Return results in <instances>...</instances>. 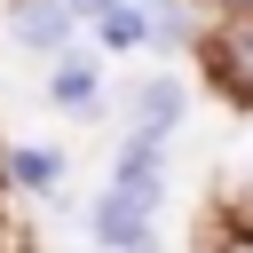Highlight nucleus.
<instances>
[{"label":"nucleus","mask_w":253,"mask_h":253,"mask_svg":"<svg viewBox=\"0 0 253 253\" xmlns=\"http://www.w3.org/2000/svg\"><path fill=\"white\" fill-rule=\"evenodd\" d=\"M182 103H190V87H182L174 71L142 79V87L126 95V134H134V142H166V134L182 126Z\"/></svg>","instance_id":"1"},{"label":"nucleus","mask_w":253,"mask_h":253,"mask_svg":"<svg viewBox=\"0 0 253 253\" xmlns=\"http://www.w3.org/2000/svg\"><path fill=\"white\" fill-rule=\"evenodd\" d=\"M213 87H229L237 103H253V16H229L213 32Z\"/></svg>","instance_id":"2"},{"label":"nucleus","mask_w":253,"mask_h":253,"mask_svg":"<svg viewBox=\"0 0 253 253\" xmlns=\"http://www.w3.org/2000/svg\"><path fill=\"white\" fill-rule=\"evenodd\" d=\"M87 229H95V245H111V253H142V245H150V213H142V206H126L119 190H103V198H95Z\"/></svg>","instance_id":"3"},{"label":"nucleus","mask_w":253,"mask_h":253,"mask_svg":"<svg viewBox=\"0 0 253 253\" xmlns=\"http://www.w3.org/2000/svg\"><path fill=\"white\" fill-rule=\"evenodd\" d=\"M8 24H16V40H24L32 55H63V40H71L79 16H71V0H16Z\"/></svg>","instance_id":"4"},{"label":"nucleus","mask_w":253,"mask_h":253,"mask_svg":"<svg viewBox=\"0 0 253 253\" xmlns=\"http://www.w3.org/2000/svg\"><path fill=\"white\" fill-rule=\"evenodd\" d=\"M95 95H103V71L79 63V55H63L55 79H47V103H63V111H95Z\"/></svg>","instance_id":"5"},{"label":"nucleus","mask_w":253,"mask_h":253,"mask_svg":"<svg viewBox=\"0 0 253 253\" xmlns=\"http://www.w3.org/2000/svg\"><path fill=\"white\" fill-rule=\"evenodd\" d=\"M55 182H63V158H55V150H8V190L47 198Z\"/></svg>","instance_id":"6"},{"label":"nucleus","mask_w":253,"mask_h":253,"mask_svg":"<svg viewBox=\"0 0 253 253\" xmlns=\"http://www.w3.org/2000/svg\"><path fill=\"white\" fill-rule=\"evenodd\" d=\"M95 32H103V47H142V40H150L134 0H126V8H111V16H95Z\"/></svg>","instance_id":"7"},{"label":"nucleus","mask_w":253,"mask_h":253,"mask_svg":"<svg viewBox=\"0 0 253 253\" xmlns=\"http://www.w3.org/2000/svg\"><path fill=\"white\" fill-rule=\"evenodd\" d=\"M111 8H126V0H71V16H111Z\"/></svg>","instance_id":"8"},{"label":"nucleus","mask_w":253,"mask_h":253,"mask_svg":"<svg viewBox=\"0 0 253 253\" xmlns=\"http://www.w3.org/2000/svg\"><path fill=\"white\" fill-rule=\"evenodd\" d=\"M237 253H253V237H245V245H237Z\"/></svg>","instance_id":"9"},{"label":"nucleus","mask_w":253,"mask_h":253,"mask_svg":"<svg viewBox=\"0 0 253 253\" xmlns=\"http://www.w3.org/2000/svg\"><path fill=\"white\" fill-rule=\"evenodd\" d=\"M245 213H253V190H245Z\"/></svg>","instance_id":"10"}]
</instances>
